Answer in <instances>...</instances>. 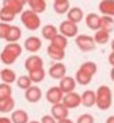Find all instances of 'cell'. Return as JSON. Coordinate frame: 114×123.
I'll list each match as a JSON object with an SVG mask.
<instances>
[{"label": "cell", "mask_w": 114, "mask_h": 123, "mask_svg": "<svg viewBox=\"0 0 114 123\" xmlns=\"http://www.w3.org/2000/svg\"><path fill=\"white\" fill-rule=\"evenodd\" d=\"M20 20H22L23 25L30 31H36L40 27V22H42L39 18V13L34 12L31 9H27V11L23 9L20 13Z\"/></svg>", "instance_id": "1"}, {"label": "cell", "mask_w": 114, "mask_h": 123, "mask_svg": "<svg viewBox=\"0 0 114 123\" xmlns=\"http://www.w3.org/2000/svg\"><path fill=\"white\" fill-rule=\"evenodd\" d=\"M97 106L98 108L101 110H107L110 108V105H111V91L109 90V87L106 86H102L99 87L98 92H97Z\"/></svg>", "instance_id": "2"}, {"label": "cell", "mask_w": 114, "mask_h": 123, "mask_svg": "<svg viewBox=\"0 0 114 123\" xmlns=\"http://www.w3.org/2000/svg\"><path fill=\"white\" fill-rule=\"evenodd\" d=\"M75 43H77L78 48L85 51V52L93 51L95 48V42H94L93 36H89V35H78L75 39Z\"/></svg>", "instance_id": "3"}, {"label": "cell", "mask_w": 114, "mask_h": 123, "mask_svg": "<svg viewBox=\"0 0 114 123\" xmlns=\"http://www.w3.org/2000/svg\"><path fill=\"white\" fill-rule=\"evenodd\" d=\"M59 34L66 36L67 39L68 37H75L78 35V25L70 20H65L59 25Z\"/></svg>", "instance_id": "4"}, {"label": "cell", "mask_w": 114, "mask_h": 123, "mask_svg": "<svg viewBox=\"0 0 114 123\" xmlns=\"http://www.w3.org/2000/svg\"><path fill=\"white\" fill-rule=\"evenodd\" d=\"M62 105L67 108H75L80 105V96L74 91L68 92V94H65L63 99H62Z\"/></svg>", "instance_id": "5"}, {"label": "cell", "mask_w": 114, "mask_h": 123, "mask_svg": "<svg viewBox=\"0 0 114 123\" xmlns=\"http://www.w3.org/2000/svg\"><path fill=\"white\" fill-rule=\"evenodd\" d=\"M51 117L55 120L65 119V118L68 117V108L62 105V102L60 103H55V105H53V107H51Z\"/></svg>", "instance_id": "6"}, {"label": "cell", "mask_w": 114, "mask_h": 123, "mask_svg": "<svg viewBox=\"0 0 114 123\" xmlns=\"http://www.w3.org/2000/svg\"><path fill=\"white\" fill-rule=\"evenodd\" d=\"M24 98L27 102L30 103H36L42 99V90L39 88L38 86H31L26 90L24 92Z\"/></svg>", "instance_id": "7"}, {"label": "cell", "mask_w": 114, "mask_h": 123, "mask_svg": "<svg viewBox=\"0 0 114 123\" xmlns=\"http://www.w3.org/2000/svg\"><path fill=\"white\" fill-rule=\"evenodd\" d=\"M24 48L27 49L28 52L35 54L42 48V40L38 36H30L24 40Z\"/></svg>", "instance_id": "8"}, {"label": "cell", "mask_w": 114, "mask_h": 123, "mask_svg": "<svg viewBox=\"0 0 114 123\" xmlns=\"http://www.w3.org/2000/svg\"><path fill=\"white\" fill-rule=\"evenodd\" d=\"M24 67L28 72L30 71H34V70H38V68H42L43 67V59L38 55H31L26 59Z\"/></svg>", "instance_id": "9"}, {"label": "cell", "mask_w": 114, "mask_h": 123, "mask_svg": "<svg viewBox=\"0 0 114 123\" xmlns=\"http://www.w3.org/2000/svg\"><path fill=\"white\" fill-rule=\"evenodd\" d=\"M63 92L59 87H51L48 88V91L46 92V99L51 103V105H55V103H60L62 99H63Z\"/></svg>", "instance_id": "10"}, {"label": "cell", "mask_w": 114, "mask_h": 123, "mask_svg": "<svg viewBox=\"0 0 114 123\" xmlns=\"http://www.w3.org/2000/svg\"><path fill=\"white\" fill-rule=\"evenodd\" d=\"M4 39L8 42V43H18L19 40L22 39V30H20V27H18V25H9L8 31H7V35Z\"/></svg>", "instance_id": "11"}, {"label": "cell", "mask_w": 114, "mask_h": 123, "mask_svg": "<svg viewBox=\"0 0 114 123\" xmlns=\"http://www.w3.org/2000/svg\"><path fill=\"white\" fill-rule=\"evenodd\" d=\"M48 74L53 79H62L63 76H66V66L60 62H58L50 67Z\"/></svg>", "instance_id": "12"}, {"label": "cell", "mask_w": 114, "mask_h": 123, "mask_svg": "<svg viewBox=\"0 0 114 123\" xmlns=\"http://www.w3.org/2000/svg\"><path fill=\"white\" fill-rule=\"evenodd\" d=\"M59 88L62 90L63 94L73 92L75 88V79L71 76H63L60 79V83H59Z\"/></svg>", "instance_id": "13"}, {"label": "cell", "mask_w": 114, "mask_h": 123, "mask_svg": "<svg viewBox=\"0 0 114 123\" xmlns=\"http://www.w3.org/2000/svg\"><path fill=\"white\" fill-rule=\"evenodd\" d=\"M0 79L3 83L7 84H12L13 82H16V72L12 70V68H3L0 70Z\"/></svg>", "instance_id": "14"}, {"label": "cell", "mask_w": 114, "mask_h": 123, "mask_svg": "<svg viewBox=\"0 0 114 123\" xmlns=\"http://www.w3.org/2000/svg\"><path fill=\"white\" fill-rule=\"evenodd\" d=\"M83 19V11L79 8V7H73L67 11V20L78 24L79 22H82Z\"/></svg>", "instance_id": "15"}, {"label": "cell", "mask_w": 114, "mask_h": 123, "mask_svg": "<svg viewBox=\"0 0 114 123\" xmlns=\"http://www.w3.org/2000/svg\"><path fill=\"white\" fill-rule=\"evenodd\" d=\"M86 25L93 31H98L101 28V16L97 13H89L86 16Z\"/></svg>", "instance_id": "16"}, {"label": "cell", "mask_w": 114, "mask_h": 123, "mask_svg": "<svg viewBox=\"0 0 114 123\" xmlns=\"http://www.w3.org/2000/svg\"><path fill=\"white\" fill-rule=\"evenodd\" d=\"M15 108V100L12 96L0 99V112L1 114H7V112H12Z\"/></svg>", "instance_id": "17"}, {"label": "cell", "mask_w": 114, "mask_h": 123, "mask_svg": "<svg viewBox=\"0 0 114 123\" xmlns=\"http://www.w3.org/2000/svg\"><path fill=\"white\" fill-rule=\"evenodd\" d=\"M97 102V96H95V92L91 91V90H87V91H85L83 94H82V96H80V103L83 106H86V107H91V106L95 105Z\"/></svg>", "instance_id": "18"}, {"label": "cell", "mask_w": 114, "mask_h": 123, "mask_svg": "<svg viewBox=\"0 0 114 123\" xmlns=\"http://www.w3.org/2000/svg\"><path fill=\"white\" fill-rule=\"evenodd\" d=\"M47 54L48 56L53 60H62V59L65 58V49L63 48H59V47L54 46V44H50L48 48H47Z\"/></svg>", "instance_id": "19"}, {"label": "cell", "mask_w": 114, "mask_h": 123, "mask_svg": "<svg viewBox=\"0 0 114 123\" xmlns=\"http://www.w3.org/2000/svg\"><path fill=\"white\" fill-rule=\"evenodd\" d=\"M99 11L106 16H114V0H102L99 3Z\"/></svg>", "instance_id": "20"}, {"label": "cell", "mask_w": 114, "mask_h": 123, "mask_svg": "<svg viewBox=\"0 0 114 123\" xmlns=\"http://www.w3.org/2000/svg\"><path fill=\"white\" fill-rule=\"evenodd\" d=\"M27 4L30 6V9L36 13H42L46 11L47 4L46 0H27Z\"/></svg>", "instance_id": "21"}, {"label": "cell", "mask_w": 114, "mask_h": 123, "mask_svg": "<svg viewBox=\"0 0 114 123\" xmlns=\"http://www.w3.org/2000/svg\"><path fill=\"white\" fill-rule=\"evenodd\" d=\"M9 119L12 123H28V114L24 110H13Z\"/></svg>", "instance_id": "22"}, {"label": "cell", "mask_w": 114, "mask_h": 123, "mask_svg": "<svg viewBox=\"0 0 114 123\" xmlns=\"http://www.w3.org/2000/svg\"><path fill=\"white\" fill-rule=\"evenodd\" d=\"M28 78L32 83H40V82H43L44 78H46V71L44 68H38V70H34V71H30L28 72Z\"/></svg>", "instance_id": "23"}, {"label": "cell", "mask_w": 114, "mask_h": 123, "mask_svg": "<svg viewBox=\"0 0 114 123\" xmlns=\"http://www.w3.org/2000/svg\"><path fill=\"white\" fill-rule=\"evenodd\" d=\"M70 9V1L68 0H54V11L59 15L67 13Z\"/></svg>", "instance_id": "24"}, {"label": "cell", "mask_w": 114, "mask_h": 123, "mask_svg": "<svg viewBox=\"0 0 114 123\" xmlns=\"http://www.w3.org/2000/svg\"><path fill=\"white\" fill-rule=\"evenodd\" d=\"M3 7L11 9V11L15 12L16 15H18V13H22L23 8H24V6L20 4L18 0H3Z\"/></svg>", "instance_id": "25"}, {"label": "cell", "mask_w": 114, "mask_h": 123, "mask_svg": "<svg viewBox=\"0 0 114 123\" xmlns=\"http://www.w3.org/2000/svg\"><path fill=\"white\" fill-rule=\"evenodd\" d=\"M58 34H59L58 28H56L55 25H53V24H47V25H44V27L42 28V36H43L46 40H51L55 35H58Z\"/></svg>", "instance_id": "26"}, {"label": "cell", "mask_w": 114, "mask_h": 123, "mask_svg": "<svg viewBox=\"0 0 114 123\" xmlns=\"http://www.w3.org/2000/svg\"><path fill=\"white\" fill-rule=\"evenodd\" d=\"M16 59L18 58H16L12 52H9L8 49H6V48H3V51H1V54H0V60H1V63L6 64V66L13 64V63L16 62Z\"/></svg>", "instance_id": "27"}, {"label": "cell", "mask_w": 114, "mask_h": 123, "mask_svg": "<svg viewBox=\"0 0 114 123\" xmlns=\"http://www.w3.org/2000/svg\"><path fill=\"white\" fill-rule=\"evenodd\" d=\"M15 16H16V13L12 12L11 9L6 8V7H1V9H0V22L11 24V22H13Z\"/></svg>", "instance_id": "28"}, {"label": "cell", "mask_w": 114, "mask_h": 123, "mask_svg": "<svg viewBox=\"0 0 114 123\" xmlns=\"http://www.w3.org/2000/svg\"><path fill=\"white\" fill-rule=\"evenodd\" d=\"M99 30H103V31H106V32L110 34L111 31L114 30V19L111 16L103 15L101 18V28Z\"/></svg>", "instance_id": "29"}, {"label": "cell", "mask_w": 114, "mask_h": 123, "mask_svg": "<svg viewBox=\"0 0 114 123\" xmlns=\"http://www.w3.org/2000/svg\"><path fill=\"white\" fill-rule=\"evenodd\" d=\"M109 37H110V34H109V32H106V31H103V30H98L93 39H94L95 44H105L109 42Z\"/></svg>", "instance_id": "30"}, {"label": "cell", "mask_w": 114, "mask_h": 123, "mask_svg": "<svg viewBox=\"0 0 114 123\" xmlns=\"http://www.w3.org/2000/svg\"><path fill=\"white\" fill-rule=\"evenodd\" d=\"M50 42H51V44H54V46L59 47V48L66 49V47H67V37L63 36V35H60V34L55 35L53 39L50 40Z\"/></svg>", "instance_id": "31"}, {"label": "cell", "mask_w": 114, "mask_h": 123, "mask_svg": "<svg viewBox=\"0 0 114 123\" xmlns=\"http://www.w3.org/2000/svg\"><path fill=\"white\" fill-rule=\"evenodd\" d=\"M91 78L89 74H86V72H83V71L78 70L77 74H75V82H78L79 84H89L90 82H91Z\"/></svg>", "instance_id": "32"}, {"label": "cell", "mask_w": 114, "mask_h": 123, "mask_svg": "<svg viewBox=\"0 0 114 123\" xmlns=\"http://www.w3.org/2000/svg\"><path fill=\"white\" fill-rule=\"evenodd\" d=\"M16 84H18L19 88H22V90H24V91H26L28 87L32 86V82L30 80L28 75H22V76L16 78Z\"/></svg>", "instance_id": "33"}, {"label": "cell", "mask_w": 114, "mask_h": 123, "mask_svg": "<svg viewBox=\"0 0 114 123\" xmlns=\"http://www.w3.org/2000/svg\"><path fill=\"white\" fill-rule=\"evenodd\" d=\"M4 48L8 49L9 52H12L16 58H19V56L22 55V51H23V47L20 46L19 43H8Z\"/></svg>", "instance_id": "34"}, {"label": "cell", "mask_w": 114, "mask_h": 123, "mask_svg": "<svg viewBox=\"0 0 114 123\" xmlns=\"http://www.w3.org/2000/svg\"><path fill=\"white\" fill-rule=\"evenodd\" d=\"M79 70L83 71V72H86V74H89L90 76H93V75L97 72V66L94 64L93 62H86V63H83V64L80 66Z\"/></svg>", "instance_id": "35"}, {"label": "cell", "mask_w": 114, "mask_h": 123, "mask_svg": "<svg viewBox=\"0 0 114 123\" xmlns=\"http://www.w3.org/2000/svg\"><path fill=\"white\" fill-rule=\"evenodd\" d=\"M8 96H12V87L7 83H0V99L3 98H8Z\"/></svg>", "instance_id": "36"}, {"label": "cell", "mask_w": 114, "mask_h": 123, "mask_svg": "<svg viewBox=\"0 0 114 123\" xmlns=\"http://www.w3.org/2000/svg\"><path fill=\"white\" fill-rule=\"evenodd\" d=\"M77 123H94V119H93V117L90 114H83L78 118Z\"/></svg>", "instance_id": "37"}, {"label": "cell", "mask_w": 114, "mask_h": 123, "mask_svg": "<svg viewBox=\"0 0 114 123\" xmlns=\"http://www.w3.org/2000/svg\"><path fill=\"white\" fill-rule=\"evenodd\" d=\"M9 23H3V22H0V39H4L7 35V31H8L9 28Z\"/></svg>", "instance_id": "38"}, {"label": "cell", "mask_w": 114, "mask_h": 123, "mask_svg": "<svg viewBox=\"0 0 114 123\" xmlns=\"http://www.w3.org/2000/svg\"><path fill=\"white\" fill-rule=\"evenodd\" d=\"M40 123H56V120L54 119L51 115H44V117L42 118V122Z\"/></svg>", "instance_id": "39"}, {"label": "cell", "mask_w": 114, "mask_h": 123, "mask_svg": "<svg viewBox=\"0 0 114 123\" xmlns=\"http://www.w3.org/2000/svg\"><path fill=\"white\" fill-rule=\"evenodd\" d=\"M109 63H110V64L114 67V51L110 54V55H109Z\"/></svg>", "instance_id": "40"}, {"label": "cell", "mask_w": 114, "mask_h": 123, "mask_svg": "<svg viewBox=\"0 0 114 123\" xmlns=\"http://www.w3.org/2000/svg\"><path fill=\"white\" fill-rule=\"evenodd\" d=\"M0 123H12L9 118H4V117H0Z\"/></svg>", "instance_id": "41"}, {"label": "cell", "mask_w": 114, "mask_h": 123, "mask_svg": "<svg viewBox=\"0 0 114 123\" xmlns=\"http://www.w3.org/2000/svg\"><path fill=\"white\" fill-rule=\"evenodd\" d=\"M56 123H73V122H71L68 118H65V119H62V120H58Z\"/></svg>", "instance_id": "42"}, {"label": "cell", "mask_w": 114, "mask_h": 123, "mask_svg": "<svg viewBox=\"0 0 114 123\" xmlns=\"http://www.w3.org/2000/svg\"><path fill=\"white\" fill-rule=\"evenodd\" d=\"M106 123H114V117H109L107 120H106Z\"/></svg>", "instance_id": "43"}, {"label": "cell", "mask_w": 114, "mask_h": 123, "mask_svg": "<svg viewBox=\"0 0 114 123\" xmlns=\"http://www.w3.org/2000/svg\"><path fill=\"white\" fill-rule=\"evenodd\" d=\"M18 1L20 4H23V6H26V4H27V0H18Z\"/></svg>", "instance_id": "44"}, {"label": "cell", "mask_w": 114, "mask_h": 123, "mask_svg": "<svg viewBox=\"0 0 114 123\" xmlns=\"http://www.w3.org/2000/svg\"><path fill=\"white\" fill-rule=\"evenodd\" d=\"M111 79L114 80V67H113V70H111Z\"/></svg>", "instance_id": "45"}, {"label": "cell", "mask_w": 114, "mask_h": 123, "mask_svg": "<svg viewBox=\"0 0 114 123\" xmlns=\"http://www.w3.org/2000/svg\"><path fill=\"white\" fill-rule=\"evenodd\" d=\"M28 123H40V122H38V120H31L30 122V120H28Z\"/></svg>", "instance_id": "46"}, {"label": "cell", "mask_w": 114, "mask_h": 123, "mask_svg": "<svg viewBox=\"0 0 114 123\" xmlns=\"http://www.w3.org/2000/svg\"><path fill=\"white\" fill-rule=\"evenodd\" d=\"M111 48H113V51H114V39H113V42H111Z\"/></svg>", "instance_id": "47"}, {"label": "cell", "mask_w": 114, "mask_h": 123, "mask_svg": "<svg viewBox=\"0 0 114 123\" xmlns=\"http://www.w3.org/2000/svg\"><path fill=\"white\" fill-rule=\"evenodd\" d=\"M0 70H1V68H0Z\"/></svg>", "instance_id": "48"}]
</instances>
